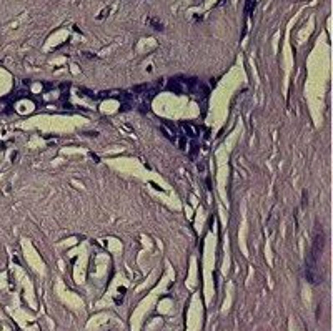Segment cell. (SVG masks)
<instances>
[{"label": "cell", "instance_id": "cell-8", "mask_svg": "<svg viewBox=\"0 0 333 331\" xmlns=\"http://www.w3.org/2000/svg\"><path fill=\"white\" fill-rule=\"evenodd\" d=\"M196 170H198V173H203V171H205V163H198Z\"/></svg>", "mask_w": 333, "mask_h": 331}, {"label": "cell", "instance_id": "cell-7", "mask_svg": "<svg viewBox=\"0 0 333 331\" xmlns=\"http://www.w3.org/2000/svg\"><path fill=\"white\" fill-rule=\"evenodd\" d=\"M163 123H165L166 127H168V130H170V132H176V127L173 125V123H172V122H166V120H165Z\"/></svg>", "mask_w": 333, "mask_h": 331}, {"label": "cell", "instance_id": "cell-6", "mask_svg": "<svg viewBox=\"0 0 333 331\" xmlns=\"http://www.w3.org/2000/svg\"><path fill=\"white\" fill-rule=\"evenodd\" d=\"M150 23H152V27H153V29H157V30H162V29H163V27H162V23L155 22V19H150Z\"/></svg>", "mask_w": 333, "mask_h": 331}, {"label": "cell", "instance_id": "cell-2", "mask_svg": "<svg viewBox=\"0 0 333 331\" xmlns=\"http://www.w3.org/2000/svg\"><path fill=\"white\" fill-rule=\"evenodd\" d=\"M180 125H182V128L185 130V133L190 136V138H195V136H196V132H195V130H192V125H190V123H185V122H182Z\"/></svg>", "mask_w": 333, "mask_h": 331}, {"label": "cell", "instance_id": "cell-3", "mask_svg": "<svg viewBox=\"0 0 333 331\" xmlns=\"http://www.w3.org/2000/svg\"><path fill=\"white\" fill-rule=\"evenodd\" d=\"M196 153H198V145H196L195 142H190V152H188V156H190L192 160H195Z\"/></svg>", "mask_w": 333, "mask_h": 331}, {"label": "cell", "instance_id": "cell-4", "mask_svg": "<svg viewBox=\"0 0 333 331\" xmlns=\"http://www.w3.org/2000/svg\"><path fill=\"white\" fill-rule=\"evenodd\" d=\"M148 83H142V85H135V87L132 88V93H143V92H147L148 90Z\"/></svg>", "mask_w": 333, "mask_h": 331}, {"label": "cell", "instance_id": "cell-1", "mask_svg": "<svg viewBox=\"0 0 333 331\" xmlns=\"http://www.w3.org/2000/svg\"><path fill=\"white\" fill-rule=\"evenodd\" d=\"M183 85L176 80V78H173V80H168L166 82V90L168 92H173V93H176V95H180V93H183Z\"/></svg>", "mask_w": 333, "mask_h": 331}, {"label": "cell", "instance_id": "cell-5", "mask_svg": "<svg viewBox=\"0 0 333 331\" xmlns=\"http://www.w3.org/2000/svg\"><path fill=\"white\" fill-rule=\"evenodd\" d=\"M176 140H178V142H176V145H178V148L185 152V150H186V136H183V135H182V136H178Z\"/></svg>", "mask_w": 333, "mask_h": 331}, {"label": "cell", "instance_id": "cell-9", "mask_svg": "<svg viewBox=\"0 0 333 331\" xmlns=\"http://www.w3.org/2000/svg\"><path fill=\"white\" fill-rule=\"evenodd\" d=\"M120 110H130V105H122V108Z\"/></svg>", "mask_w": 333, "mask_h": 331}]
</instances>
